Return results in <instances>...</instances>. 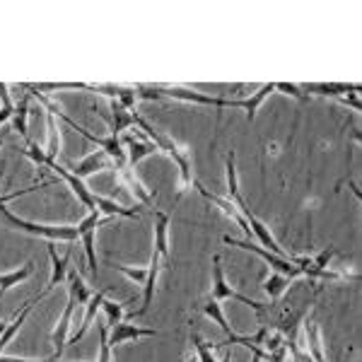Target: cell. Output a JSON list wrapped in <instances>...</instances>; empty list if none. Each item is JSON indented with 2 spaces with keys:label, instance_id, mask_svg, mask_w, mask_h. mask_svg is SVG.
I'll list each match as a JSON object with an SVG mask.
<instances>
[{
  "label": "cell",
  "instance_id": "1",
  "mask_svg": "<svg viewBox=\"0 0 362 362\" xmlns=\"http://www.w3.org/2000/svg\"><path fill=\"white\" fill-rule=\"evenodd\" d=\"M133 126H138L140 131H145V136L150 138V143L157 148V153H165L169 160L177 165L179 169V196H184L186 191H191L194 189V172H191V153L186 148H181V145L177 143V140H172L167 136L165 131H160L157 126L150 124L148 119H143L140 114H136V124Z\"/></svg>",
  "mask_w": 362,
  "mask_h": 362
},
{
  "label": "cell",
  "instance_id": "2",
  "mask_svg": "<svg viewBox=\"0 0 362 362\" xmlns=\"http://www.w3.org/2000/svg\"><path fill=\"white\" fill-rule=\"evenodd\" d=\"M90 288H87V283L83 280L75 268H70L68 271V305L63 309L61 319H58L54 334H51V343H54V358H61L63 350H66V343H68V329H70V319H73L75 314V307L78 305H87L90 302Z\"/></svg>",
  "mask_w": 362,
  "mask_h": 362
},
{
  "label": "cell",
  "instance_id": "3",
  "mask_svg": "<svg viewBox=\"0 0 362 362\" xmlns=\"http://www.w3.org/2000/svg\"><path fill=\"white\" fill-rule=\"evenodd\" d=\"M0 215L8 223V227H13L17 232H27L32 237H42L46 242H78V225H42V223H32V220H25L20 215H15L13 210L0 208Z\"/></svg>",
  "mask_w": 362,
  "mask_h": 362
},
{
  "label": "cell",
  "instance_id": "4",
  "mask_svg": "<svg viewBox=\"0 0 362 362\" xmlns=\"http://www.w3.org/2000/svg\"><path fill=\"white\" fill-rule=\"evenodd\" d=\"M160 99H177V102L186 104H203V107H215V109H244V99H225V97H213L203 95V92L186 90V87H169V85H153Z\"/></svg>",
  "mask_w": 362,
  "mask_h": 362
},
{
  "label": "cell",
  "instance_id": "5",
  "mask_svg": "<svg viewBox=\"0 0 362 362\" xmlns=\"http://www.w3.org/2000/svg\"><path fill=\"white\" fill-rule=\"evenodd\" d=\"M210 300H215V302L237 300V302H242V305H247V307L254 309V312L259 314V317L264 314V309H266L264 302H256V300H251V297H247V295L237 293V290L232 288L230 283H227L225 268H223V259H220V254L213 256V290H210Z\"/></svg>",
  "mask_w": 362,
  "mask_h": 362
},
{
  "label": "cell",
  "instance_id": "6",
  "mask_svg": "<svg viewBox=\"0 0 362 362\" xmlns=\"http://www.w3.org/2000/svg\"><path fill=\"white\" fill-rule=\"evenodd\" d=\"M223 242L227 244V247H237V249H244V251H251V254L261 256V259H264L276 273H280V276H285L290 280H302V278H305V271H302V268H297L293 261L271 254V251H266L264 247H259V244H251V242H244V239H235V237H227V235L223 237Z\"/></svg>",
  "mask_w": 362,
  "mask_h": 362
},
{
  "label": "cell",
  "instance_id": "7",
  "mask_svg": "<svg viewBox=\"0 0 362 362\" xmlns=\"http://www.w3.org/2000/svg\"><path fill=\"white\" fill-rule=\"evenodd\" d=\"M44 167H46V169H51V172H56L58 177L66 181V184L70 186V191L75 194V198H78V201L83 203V206H85L87 210H90V213H97V194H95L92 189H87V184H85L83 179H78L73 172H68L66 167H61L56 160H46V165H44Z\"/></svg>",
  "mask_w": 362,
  "mask_h": 362
},
{
  "label": "cell",
  "instance_id": "8",
  "mask_svg": "<svg viewBox=\"0 0 362 362\" xmlns=\"http://www.w3.org/2000/svg\"><path fill=\"white\" fill-rule=\"evenodd\" d=\"M109 218H99V213H90L85 220L78 223V235L80 242L85 247V256H87V264H90V273L97 278V254H95V235H97V227L104 225Z\"/></svg>",
  "mask_w": 362,
  "mask_h": 362
},
{
  "label": "cell",
  "instance_id": "9",
  "mask_svg": "<svg viewBox=\"0 0 362 362\" xmlns=\"http://www.w3.org/2000/svg\"><path fill=\"white\" fill-rule=\"evenodd\" d=\"M155 336H160L157 329H145V326L121 321L114 329H109V346L116 348V346H124V343H136V341H143V338H155Z\"/></svg>",
  "mask_w": 362,
  "mask_h": 362
},
{
  "label": "cell",
  "instance_id": "10",
  "mask_svg": "<svg viewBox=\"0 0 362 362\" xmlns=\"http://www.w3.org/2000/svg\"><path fill=\"white\" fill-rule=\"evenodd\" d=\"M116 169V177H119L121 184L126 186V189H131V194L136 201H140L143 206H150L153 208V196H150V191L145 189V184L136 177V169L128 167V162H119V165H114Z\"/></svg>",
  "mask_w": 362,
  "mask_h": 362
},
{
  "label": "cell",
  "instance_id": "11",
  "mask_svg": "<svg viewBox=\"0 0 362 362\" xmlns=\"http://www.w3.org/2000/svg\"><path fill=\"white\" fill-rule=\"evenodd\" d=\"M46 249H49V256H51V264H54V271H51V278H49V285L39 293L37 297H34V302H42L46 295H51L54 290L58 288V285L63 283V280L68 278V271H70V266H68V256H58L56 254V249H54V242H49L46 244Z\"/></svg>",
  "mask_w": 362,
  "mask_h": 362
},
{
  "label": "cell",
  "instance_id": "12",
  "mask_svg": "<svg viewBox=\"0 0 362 362\" xmlns=\"http://www.w3.org/2000/svg\"><path fill=\"white\" fill-rule=\"evenodd\" d=\"M109 112L112 116L102 114L104 121L109 124V136H116L119 138L121 133L126 131V128H131L136 124V112H131V109H126L121 102H116V99H109Z\"/></svg>",
  "mask_w": 362,
  "mask_h": 362
},
{
  "label": "cell",
  "instance_id": "13",
  "mask_svg": "<svg viewBox=\"0 0 362 362\" xmlns=\"http://www.w3.org/2000/svg\"><path fill=\"white\" fill-rule=\"evenodd\" d=\"M153 254L160 256L162 261H169V215L162 210H155V227H153Z\"/></svg>",
  "mask_w": 362,
  "mask_h": 362
},
{
  "label": "cell",
  "instance_id": "14",
  "mask_svg": "<svg viewBox=\"0 0 362 362\" xmlns=\"http://www.w3.org/2000/svg\"><path fill=\"white\" fill-rule=\"evenodd\" d=\"M121 145H124V150H126L128 167H133V169H136L140 162L145 160V157H150V155L157 153L155 145L150 143V140L140 138V136H126L124 140H121Z\"/></svg>",
  "mask_w": 362,
  "mask_h": 362
},
{
  "label": "cell",
  "instance_id": "15",
  "mask_svg": "<svg viewBox=\"0 0 362 362\" xmlns=\"http://www.w3.org/2000/svg\"><path fill=\"white\" fill-rule=\"evenodd\" d=\"M305 95H321V97H343L348 92H360L362 87L358 83H305L300 85Z\"/></svg>",
  "mask_w": 362,
  "mask_h": 362
},
{
  "label": "cell",
  "instance_id": "16",
  "mask_svg": "<svg viewBox=\"0 0 362 362\" xmlns=\"http://www.w3.org/2000/svg\"><path fill=\"white\" fill-rule=\"evenodd\" d=\"M203 314H206L208 319H213L215 324L220 326V329H223V334L227 336L223 343H210V348H227L230 346V343H235L237 341V336L239 334H235V331H232V326L227 324V319H225V312H223V307H220V302H215V300H208L206 305H203Z\"/></svg>",
  "mask_w": 362,
  "mask_h": 362
},
{
  "label": "cell",
  "instance_id": "17",
  "mask_svg": "<svg viewBox=\"0 0 362 362\" xmlns=\"http://www.w3.org/2000/svg\"><path fill=\"white\" fill-rule=\"evenodd\" d=\"M104 169H114V162L109 160V155H104L102 150H97V153L87 155L85 160H80L78 165H75L73 174L85 181L87 177H92V174H97V172H104Z\"/></svg>",
  "mask_w": 362,
  "mask_h": 362
},
{
  "label": "cell",
  "instance_id": "18",
  "mask_svg": "<svg viewBox=\"0 0 362 362\" xmlns=\"http://www.w3.org/2000/svg\"><path fill=\"white\" fill-rule=\"evenodd\" d=\"M97 213L104 215V218H128V220H140V213L133 208H124L121 203L112 201V198L107 196H99L97 194Z\"/></svg>",
  "mask_w": 362,
  "mask_h": 362
},
{
  "label": "cell",
  "instance_id": "19",
  "mask_svg": "<svg viewBox=\"0 0 362 362\" xmlns=\"http://www.w3.org/2000/svg\"><path fill=\"white\" fill-rule=\"evenodd\" d=\"M305 324V343H307V355L312 362H326L324 358V343H321V331L317 321H302Z\"/></svg>",
  "mask_w": 362,
  "mask_h": 362
},
{
  "label": "cell",
  "instance_id": "20",
  "mask_svg": "<svg viewBox=\"0 0 362 362\" xmlns=\"http://www.w3.org/2000/svg\"><path fill=\"white\" fill-rule=\"evenodd\" d=\"M104 297H107V290H99V293H95V295L90 297V302H87V312H85V317H83V324H80V329L68 338V343H78L80 338L87 334V329H90L92 321H95V317H97L99 307H102Z\"/></svg>",
  "mask_w": 362,
  "mask_h": 362
},
{
  "label": "cell",
  "instance_id": "21",
  "mask_svg": "<svg viewBox=\"0 0 362 362\" xmlns=\"http://www.w3.org/2000/svg\"><path fill=\"white\" fill-rule=\"evenodd\" d=\"M29 95H56V92H70V90H87L90 92V83H39V85H32V83H25L22 85Z\"/></svg>",
  "mask_w": 362,
  "mask_h": 362
},
{
  "label": "cell",
  "instance_id": "22",
  "mask_svg": "<svg viewBox=\"0 0 362 362\" xmlns=\"http://www.w3.org/2000/svg\"><path fill=\"white\" fill-rule=\"evenodd\" d=\"M34 305H37V302H34V300H29L27 305L22 307V312H17V314H15V319H13V321H8V326H5V331H3V334H0V355H3L5 346H8V343L15 338L17 331L22 329V324H25L27 317H29V314H32Z\"/></svg>",
  "mask_w": 362,
  "mask_h": 362
},
{
  "label": "cell",
  "instance_id": "23",
  "mask_svg": "<svg viewBox=\"0 0 362 362\" xmlns=\"http://www.w3.org/2000/svg\"><path fill=\"white\" fill-rule=\"evenodd\" d=\"M273 92H276V83H266V85H261L251 97L244 99V112H247V121H249V124H254V121H256V112H259L261 104H264L266 99L273 95Z\"/></svg>",
  "mask_w": 362,
  "mask_h": 362
},
{
  "label": "cell",
  "instance_id": "24",
  "mask_svg": "<svg viewBox=\"0 0 362 362\" xmlns=\"http://www.w3.org/2000/svg\"><path fill=\"white\" fill-rule=\"evenodd\" d=\"M150 268H153V273H150V278H148V285H145V288H143V307H140L138 317H143V314L150 309V305H153V297H155V283H157V276H160V273H162V268H165V261H162L157 254H153V261H150Z\"/></svg>",
  "mask_w": 362,
  "mask_h": 362
},
{
  "label": "cell",
  "instance_id": "25",
  "mask_svg": "<svg viewBox=\"0 0 362 362\" xmlns=\"http://www.w3.org/2000/svg\"><path fill=\"white\" fill-rule=\"evenodd\" d=\"M34 276V261H27L22 268H17V271H10V273H3L0 276V297L8 293L10 288H15V285L25 283L27 278Z\"/></svg>",
  "mask_w": 362,
  "mask_h": 362
},
{
  "label": "cell",
  "instance_id": "26",
  "mask_svg": "<svg viewBox=\"0 0 362 362\" xmlns=\"http://www.w3.org/2000/svg\"><path fill=\"white\" fill-rule=\"evenodd\" d=\"M290 288H293V280L280 276V273H276V271H273L271 276L264 280V290H266V295L271 297V302L283 300L285 293H288Z\"/></svg>",
  "mask_w": 362,
  "mask_h": 362
},
{
  "label": "cell",
  "instance_id": "27",
  "mask_svg": "<svg viewBox=\"0 0 362 362\" xmlns=\"http://www.w3.org/2000/svg\"><path fill=\"white\" fill-rule=\"evenodd\" d=\"M46 126H49V143H46V155L49 160H56L58 153H61V128L56 124V116L46 109Z\"/></svg>",
  "mask_w": 362,
  "mask_h": 362
},
{
  "label": "cell",
  "instance_id": "28",
  "mask_svg": "<svg viewBox=\"0 0 362 362\" xmlns=\"http://www.w3.org/2000/svg\"><path fill=\"white\" fill-rule=\"evenodd\" d=\"M27 121H29V97L22 99L20 104H15V114H13V128L25 140H29V126H27Z\"/></svg>",
  "mask_w": 362,
  "mask_h": 362
},
{
  "label": "cell",
  "instance_id": "29",
  "mask_svg": "<svg viewBox=\"0 0 362 362\" xmlns=\"http://www.w3.org/2000/svg\"><path fill=\"white\" fill-rule=\"evenodd\" d=\"M112 266H114V271L124 273L131 283L140 285V288H145V285H148V278H150V273H153V268H150V266H145V268H131L126 264H112Z\"/></svg>",
  "mask_w": 362,
  "mask_h": 362
},
{
  "label": "cell",
  "instance_id": "30",
  "mask_svg": "<svg viewBox=\"0 0 362 362\" xmlns=\"http://www.w3.org/2000/svg\"><path fill=\"white\" fill-rule=\"evenodd\" d=\"M102 309H104V317H107V326H109V329H114L116 324H121V321H124V305H121V302L107 300V297H104Z\"/></svg>",
  "mask_w": 362,
  "mask_h": 362
},
{
  "label": "cell",
  "instance_id": "31",
  "mask_svg": "<svg viewBox=\"0 0 362 362\" xmlns=\"http://www.w3.org/2000/svg\"><path fill=\"white\" fill-rule=\"evenodd\" d=\"M189 343H191V348L196 350V358H198V362H215V350L210 348V343H206L203 341L201 336L198 334H191L189 336Z\"/></svg>",
  "mask_w": 362,
  "mask_h": 362
},
{
  "label": "cell",
  "instance_id": "32",
  "mask_svg": "<svg viewBox=\"0 0 362 362\" xmlns=\"http://www.w3.org/2000/svg\"><path fill=\"white\" fill-rule=\"evenodd\" d=\"M99 355L95 362H112L114 358V348L109 346V326L107 324H99Z\"/></svg>",
  "mask_w": 362,
  "mask_h": 362
},
{
  "label": "cell",
  "instance_id": "33",
  "mask_svg": "<svg viewBox=\"0 0 362 362\" xmlns=\"http://www.w3.org/2000/svg\"><path fill=\"white\" fill-rule=\"evenodd\" d=\"M0 179H3V169H0ZM46 186H51L49 181H42V184H34V186H29V189H20V191H13V194H8V196H0V208H5L10 201H15V198H20V196H27V194H34L37 189H46Z\"/></svg>",
  "mask_w": 362,
  "mask_h": 362
},
{
  "label": "cell",
  "instance_id": "34",
  "mask_svg": "<svg viewBox=\"0 0 362 362\" xmlns=\"http://www.w3.org/2000/svg\"><path fill=\"white\" fill-rule=\"evenodd\" d=\"M276 92H283V95L297 99V102H305L307 95L300 90V85H293V83H276Z\"/></svg>",
  "mask_w": 362,
  "mask_h": 362
},
{
  "label": "cell",
  "instance_id": "35",
  "mask_svg": "<svg viewBox=\"0 0 362 362\" xmlns=\"http://www.w3.org/2000/svg\"><path fill=\"white\" fill-rule=\"evenodd\" d=\"M0 104H3L0 109L15 112V102H13V97H10V85H5V83H0Z\"/></svg>",
  "mask_w": 362,
  "mask_h": 362
},
{
  "label": "cell",
  "instance_id": "36",
  "mask_svg": "<svg viewBox=\"0 0 362 362\" xmlns=\"http://www.w3.org/2000/svg\"><path fill=\"white\" fill-rule=\"evenodd\" d=\"M360 92H350V95H343V97H338L341 99V104H348V107H353L355 112H360Z\"/></svg>",
  "mask_w": 362,
  "mask_h": 362
},
{
  "label": "cell",
  "instance_id": "37",
  "mask_svg": "<svg viewBox=\"0 0 362 362\" xmlns=\"http://www.w3.org/2000/svg\"><path fill=\"white\" fill-rule=\"evenodd\" d=\"M0 362H44V360H22V358H5V355H0Z\"/></svg>",
  "mask_w": 362,
  "mask_h": 362
},
{
  "label": "cell",
  "instance_id": "38",
  "mask_svg": "<svg viewBox=\"0 0 362 362\" xmlns=\"http://www.w3.org/2000/svg\"><path fill=\"white\" fill-rule=\"evenodd\" d=\"M220 362H232V353H230V350H225V355H223V360H220Z\"/></svg>",
  "mask_w": 362,
  "mask_h": 362
},
{
  "label": "cell",
  "instance_id": "39",
  "mask_svg": "<svg viewBox=\"0 0 362 362\" xmlns=\"http://www.w3.org/2000/svg\"><path fill=\"white\" fill-rule=\"evenodd\" d=\"M251 362H261V360H259V358H254V360H251Z\"/></svg>",
  "mask_w": 362,
  "mask_h": 362
},
{
  "label": "cell",
  "instance_id": "40",
  "mask_svg": "<svg viewBox=\"0 0 362 362\" xmlns=\"http://www.w3.org/2000/svg\"><path fill=\"white\" fill-rule=\"evenodd\" d=\"M0 145H3V138H0Z\"/></svg>",
  "mask_w": 362,
  "mask_h": 362
}]
</instances>
